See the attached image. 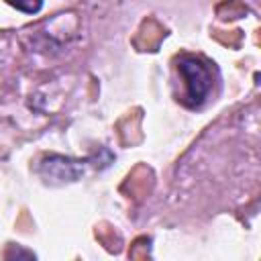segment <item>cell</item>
<instances>
[{
	"instance_id": "obj_1",
	"label": "cell",
	"mask_w": 261,
	"mask_h": 261,
	"mask_svg": "<svg viewBox=\"0 0 261 261\" xmlns=\"http://www.w3.org/2000/svg\"><path fill=\"white\" fill-rule=\"evenodd\" d=\"M179 73L186 84V104L190 108L200 106L212 90V71L198 57H184L179 61Z\"/></svg>"
},
{
	"instance_id": "obj_2",
	"label": "cell",
	"mask_w": 261,
	"mask_h": 261,
	"mask_svg": "<svg viewBox=\"0 0 261 261\" xmlns=\"http://www.w3.org/2000/svg\"><path fill=\"white\" fill-rule=\"evenodd\" d=\"M4 2L27 14H37L43 8V0H4Z\"/></svg>"
}]
</instances>
